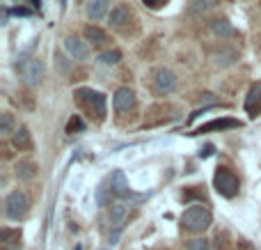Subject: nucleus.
<instances>
[{
    "label": "nucleus",
    "mask_w": 261,
    "mask_h": 250,
    "mask_svg": "<svg viewBox=\"0 0 261 250\" xmlns=\"http://www.w3.org/2000/svg\"><path fill=\"white\" fill-rule=\"evenodd\" d=\"M211 211L206 209V207L202 205H193L188 207V209L184 211V216H181V225H184L186 232H193V234H202L204 230L211 228Z\"/></svg>",
    "instance_id": "1"
},
{
    "label": "nucleus",
    "mask_w": 261,
    "mask_h": 250,
    "mask_svg": "<svg viewBox=\"0 0 261 250\" xmlns=\"http://www.w3.org/2000/svg\"><path fill=\"white\" fill-rule=\"evenodd\" d=\"M213 186H216V191L220 193L222 197H229V200L239 195V191H241L239 177H236L231 170H227V168H218L216 177H213Z\"/></svg>",
    "instance_id": "2"
},
{
    "label": "nucleus",
    "mask_w": 261,
    "mask_h": 250,
    "mask_svg": "<svg viewBox=\"0 0 261 250\" xmlns=\"http://www.w3.org/2000/svg\"><path fill=\"white\" fill-rule=\"evenodd\" d=\"M28 209H30V200L23 191H12L5 200V216L12 220H21L25 218Z\"/></svg>",
    "instance_id": "3"
},
{
    "label": "nucleus",
    "mask_w": 261,
    "mask_h": 250,
    "mask_svg": "<svg viewBox=\"0 0 261 250\" xmlns=\"http://www.w3.org/2000/svg\"><path fill=\"white\" fill-rule=\"evenodd\" d=\"M76 96H78V99H81L83 104H85L87 108H90L99 119H103V117H106V96L101 94V92H96V90H87V87H83V90H78V92H76Z\"/></svg>",
    "instance_id": "4"
},
{
    "label": "nucleus",
    "mask_w": 261,
    "mask_h": 250,
    "mask_svg": "<svg viewBox=\"0 0 261 250\" xmlns=\"http://www.w3.org/2000/svg\"><path fill=\"white\" fill-rule=\"evenodd\" d=\"M21 73H23V78H25V83L37 85V83L44 78V64H41L39 58H30L28 62L21 64Z\"/></svg>",
    "instance_id": "5"
},
{
    "label": "nucleus",
    "mask_w": 261,
    "mask_h": 250,
    "mask_svg": "<svg viewBox=\"0 0 261 250\" xmlns=\"http://www.w3.org/2000/svg\"><path fill=\"white\" fill-rule=\"evenodd\" d=\"M153 85H156V92L170 94V92H174V87H176V76L170 71V69L163 67L153 73Z\"/></svg>",
    "instance_id": "6"
},
{
    "label": "nucleus",
    "mask_w": 261,
    "mask_h": 250,
    "mask_svg": "<svg viewBox=\"0 0 261 250\" xmlns=\"http://www.w3.org/2000/svg\"><path fill=\"white\" fill-rule=\"evenodd\" d=\"M243 124L239 119H231V117H222V119H213L208 124H202L199 129H195L190 136H199V133H208V131H225V129H241Z\"/></svg>",
    "instance_id": "7"
},
{
    "label": "nucleus",
    "mask_w": 261,
    "mask_h": 250,
    "mask_svg": "<svg viewBox=\"0 0 261 250\" xmlns=\"http://www.w3.org/2000/svg\"><path fill=\"white\" fill-rule=\"evenodd\" d=\"M113 104H115V110H117V113H128V110H133V106H135V92L130 90V87H119L113 96Z\"/></svg>",
    "instance_id": "8"
},
{
    "label": "nucleus",
    "mask_w": 261,
    "mask_h": 250,
    "mask_svg": "<svg viewBox=\"0 0 261 250\" xmlns=\"http://www.w3.org/2000/svg\"><path fill=\"white\" fill-rule=\"evenodd\" d=\"M64 51H67L73 60H87L90 58V46H87L85 41H81L78 37H73V35H69L67 39H64Z\"/></svg>",
    "instance_id": "9"
},
{
    "label": "nucleus",
    "mask_w": 261,
    "mask_h": 250,
    "mask_svg": "<svg viewBox=\"0 0 261 250\" xmlns=\"http://www.w3.org/2000/svg\"><path fill=\"white\" fill-rule=\"evenodd\" d=\"M126 216H128L126 205H122V202L110 205V214H108L110 230H113V232H119V230H122V225H124V220H126Z\"/></svg>",
    "instance_id": "10"
},
{
    "label": "nucleus",
    "mask_w": 261,
    "mask_h": 250,
    "mask_svg": "<svg viewBox=\"0 0 261 250\" xmlns=\"http://www.w3.org/2000/svg\"><path fill=\"white\" fill-rule=\"evenodd\" d=\"M110 188H113V193H115V195H119V197L130 195L128 182H126V177H124L122 170H115V172H113V177H110Z\"/></svg>",
    "instance_id": "11"
},
{
    "label": "nucleus",
    "mask_w": 261,
    "mask_h": 250,
    "mask_svg": "<svg viewBox=\"0 0 261 250\" xmlns=\"http://www.w3.org/2000/svg\"><path fill=\"white\" fill-rule=\"evenodd\" d=\"M108 7H110V0H90V3L85 5V12H87V16H90V18L99 21V18L106 16Z\"/></svg>",
    "instance_id": "12"
},
{
    "label": "nucleus",
    "mask_w": 261,
    "mask_h": 250,
    "mask_svg": "<svg viewBox=\"0 0 261 250\" xmlns=\"http://www.w3.org/2000/svg\"><path fill=\"white\" fill-rule=\"evenodd\" d=\"M16 177L21 182H32L37 177V163L35 161H18L16 163Z\"/></svg>",
    "instance_id": "13"
},
{
    "label": "nucleus",
    "mask_w": 261,
    "mask_h": 250,
    "mask_svg": "<svg viewBox=\"0 0 261 250\" xmlns=\"http://www.w3.org/2000/svg\"><path fill=\"white\" fill-rule=\"evenodd\" d=\"M128 18H130L128 5H117V7L110 12V26H113V28H122L124 23H128Z\"/></svg>",
    "instance_id": "14"
},
{
    "label": "nucleus",
    "mask_w": 261,
    "mask_h": 250,
    "mask_svg": "<svg viewBox=\"0 0 261 250\" xmlns=\"http://www.w3.org/2000/svg\"><path fill=\"white\" fill-rule=\"evenodd\" d=\"M211 28H213V32H216V35H220V37H239L236 28L231 26L227 18H216V21L211 23Z\"/></svg>",
    "instance_id": "15"
},
{
    "label": "nucleus",
    "mask_w": 261,
    "mask_h": 250,
    "mask_svg": "<svg viewBox=\"0 0 261 250\" xmlns=\"http://www.w3.org/2000/svg\"><path fill=\"white\" fill-rule=\"evenodd\" d=\"M12 142H14V147H18V149H30L32 140H30V133H28V129L25 127L16 129V131H14V136H12Z\"/></svg>",
    "instance_id": "16"
},
{
    "label": "nucleus",
    "mask_w": 261,
    "mask_h": 250,
    "mask_svg": "<svg viewBox=\"0 0 261 250\" xmlns=\"http://www.w3.org/2000/svg\"><path fill=\"white\" fill-rule=\"evenodd\" d=\"M85 37H87V41H92V44H96V46H103L106 41H108V35H106L103 30H99V28H94V26L85 28Z\"/></svg>",
    "instance_id": "17"
},
{
    "label": "nucleus",
    "mask_w": 261,
    "mask_h": 250,
    "mask_svg": "<svg viewBox=\"0 0 261 250\" xmlns=\"http://www.w3.org/2000/svg\"><path fill=\"white\" fill-rule=\"evenodd\" d=\"M259 101H261V83L252 85V90H250L248 99H245V110H248V113H252V110H254V104H259Z\"/></svg>",
    "instance_id": "18"
},
{
    "label": "nucleus",
    "mask_w": 261,
    "mask_h": 250,
    "mask_svg": "<svg viewBox=\"0 0 261 250\" xmlns=\"http://www.w3.org/2000/svg\"><path fill=\"white\" fill-rule=\"evenodd\" d=\"M213 60H216V64H220V67H227V64H231L236 60V51L222 48V51H218V53L213 55Z\"/></svg>",
    "instance_id": "19"
},
{
    "label": "nucleus",
    "mask_w": 261,
    "mask_h": 250,
    "mask_svg": "<svg viewBox=\"0 0 261 250\" xmlns=\"http://www.w3.org/2000/svg\"><path fill=\"white\" fill-rule=\"evenodd\" d=\"M99 60L103 64H117L119 60H122V53H119V51H106V53L99 55Z\"/></svg>",
    "instance_id": "20"
},
{
    "label": "nucleus",
    "mask_w": 261,
    "mask_h": 250,
    "mask_svg": "<svg viewBox=\"0 0 261 250\" xmlns=\"http://www.w3.org/2000/svg\"><path fill=\"white\" fill-rule=\"evenodd\" d=\"M83 129H85V122H83L78 115H73L67 124V133H76V131H83Z\"/></svg>",
    "instance_id": "21"
},
{
    "label": "nucleus",
    "mask_w": 261,
    "mask_h": 250,
    "mask_svg": "<svg viewBox=\"0 0 261 250\" xmlns=\"http://www.w3.org/2000/svg\"><path fill=\"white\" fill-rule=\"evenodd\" d=\"M188 250H211V243L206 239H193L188 241Z\"/></svg>",
    "instance_id": "22"
},
{
    "label": "nucleus",
    "mask_w": 261,
    "mask_h": 250,
    "mask_svg": "<svg viewBox=\"0 0 261 250\" xmlns=\"http://www.w3.org/2000/svg\"><path fill=\"white\" fill-rule=\"evenodd\" d=\"M12 127H14V117L9 113H5L3 115V124H0V133H3V136H7V133L12 131Z\"/></svg>",
    "instance_id": "23"
},
{
    "label": "nucleus",
    "mask_w": 261,
    "mask_h": 250,
    "mask_svg": "<svg viewBox=\"0 0 261 250\" xmlns=\"http://www.w3.org/2000/svg\"><path fill=\"white\" fill-rule=\"evenodd\" d=\"M144 5H147L149 9H161V7H165L167 3H170V0H142Z\"/></svg>",
    "instance_id": "24"
},
{
    "label": "nucleus",
    "mask_w": 261,
    "mask_h": 250,
    "mask_svg": "<svg viewBox=\"0 0 261 250\" xmlns=\"http://www.w3.org/2000/svg\"><path fill=\"white\" fill-rule=\"evenodd\" d=\"M96 200H99L101 207H106V186H99V191H96Z\"/></svg>",
    "instance_id": "25"
},
{
    "label": "nucleus",
    "mask_w": 261,
    "mask_h": 250,
    "mask_svg": "<svg viewBox=\"0 0 261 250\" xmlns=\"http://www.w3.org/2000/svg\"><path fill=\"white\" fill-rule=\"evenodd\" d=\"M12 14H14V16H30V12H28V9H23V7H14Z\"/></svg>",
    "instance_id": "26"
},
{
    "label": "nucleus",
    "mask_w": 261,
    "mask_h": 250,
    "mask_svg": "<svg viewBox=\"0 0 261 250\" xmlns=\"http://www.w3.org/2000/svg\"><path fill=\"white\" fill-rule=\"evenodd\" d=\"M211 154H213V145H206V147H204V152H199V156H202V159H208Z\"/></svg>",
    "instance_id": "27"
}]
</instances>
